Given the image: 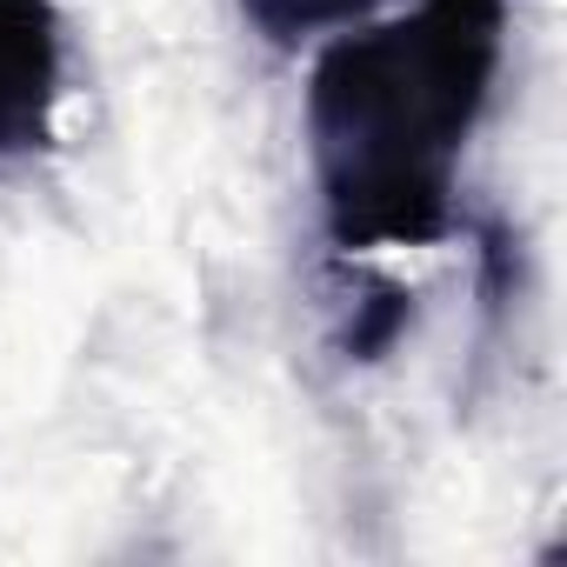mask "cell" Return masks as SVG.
Instances as JSON below:
<instances>
[{
	"instance_id": "cell-2",
	"label": "cell",
	"mask_w": 567,
	"mask_h": 567,
	"mask_svg": "<svg viewBox=\"0 0 567 567\" xmlns=\"http://www.w3.org/2000/svg\"><path fill=\"white\" fill-rule=\"evenodd\" d=\"M267 28H315L321 14H341L348 0H247Z\"/></svg>"
},
{
	"instance_id": "cell-1",
	"label": "cell",
	"mask_w": 567,
	"mask_h": 567,
	"mask_svg": "<svg viewBox=\"0 0 567 567\" xmlns=\"http://www.w3.org/2000/svg\"><path fill=\"white\" fill-rule=\"evenodd\" d=\"M54 94V34L34 0H0V154H21L41 134Z\"/></svg>"
}]
</instances>
